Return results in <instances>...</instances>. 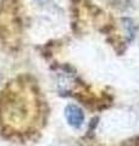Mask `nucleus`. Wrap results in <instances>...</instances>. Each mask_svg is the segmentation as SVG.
<instances>
[{"instance_id": "f03ea898", "label": "nucleus", "mask_w": 139, "mask_h": 146, "mask_svg": "<svg viewBox=\"0 0 139 146\" xmlns=\"http://www.w3.org/2000/svg\"><path fill=\"white\" fill-rule=\"evenodd\" d=\"M112 4L115 6H120V7H124V5L129 4V0H112Z\"/></svg>"}, {"instance_id": "f257e3e1", "label": "nucleus", "mask_w": 139, "mask_h": 146, "mask_svg": "<svg viewBox=\"0 0 139 146\" xmlns=\"http://www.w3.org/2000/svg\"><path fill=\"white\" fill-rule=\"evenodd\" d=\"M65 116H66L68 124L75 127V128L81 127L83 121H84L83 111L78 106H76V105H70V106H67L66 110H65Z\"/></svg>"}]
</instances>
